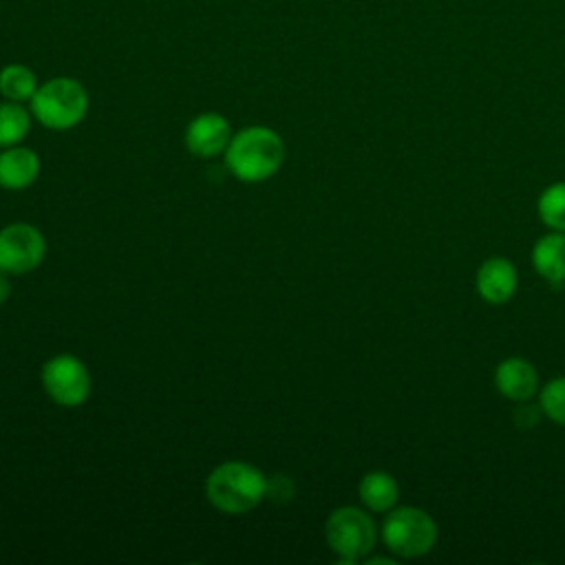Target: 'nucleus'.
Here are the masks:
<instances>
[{
  "label": "nucleus",
  "instance_id": "1",
  "mask_svg": "<svg viewBox=\"0 0 565 565\" xmlns=\"http://www.w3.org/2000/svg\"><path fill=\"white\" fill-rule=\"evenodd\" d=\"M223 159L234 179L243 183H263L282 168L285 141L274 128L252 124L232 135Z\"/></svg>",
  "mask_w": 565,
  "mask_h": 565
},
{
  "label": "nucleus",
  "instance_id": "2",
  "mask_svg": "<svg viewBox=\"0 0 565 565\" xmlns=\"http://www.w3.org/2000/svg\"><path fill=\"white\" fill-rule=\"evenodd\" d=\"M205 497L223 514H247L267 497V475L249 461H223L207 475Z\"/></svg>",
  "mask_w": 565,
  "mask_h": 565
},
{
  "label": "nucleus",
  "instance_id": "3",
  "mask_svg": "<svg viewBox=\"0 0 565 565\" xmlns=\"http://www.w3.org/2000/svg\"><path fill=\"white\" fill-rule=\"evenodd\" d=\"M90 99L86 86L68 75H57L42 82L29 102L33 119L55 132L79 126L88 113Z\"/></svg>",
  "mask_w": 565,
  "mask_h": 565
},
{
  "label": "nucleus",
  "instance_id": "4",
  "mask_svg": "<svg viewBox=\"0 0 565 565\" xmlns=\"http://www.w3.org/2000/svg\"><path fill=\"white\" fill-rule=\"evenodd\" d=\"M324 539L342 563H355L373 550L375 523L362 508L342 505L329 514Z\"/></svg>",
  "mask_w": 565,
  "mask_h": 565
},
{
  "label": "nucleus",
  "instance_id": "5",
  "mask_svg": "<svg viewBox=\"0 0 565 565\" xmlns=\"http://www.w3.org/2000/svg\"><path fill=\"white\" fill-rule=\"evenodd\" d=\"M382 541L393 554L415 558L430 552L437 541V525L430 514L419 508H397L391 510L382 523Z\"/></svg>",
  "mask_w": 565,
  "mask_h": 565
},
{
  "label": "nucleus",
  "instance_id": "6",
  "mask_svg": "<svg viewBox=\"0 0 565 565\" xmlns=\"http://www.w3.org/2000/svg\"><path fill=\"white\" fill-rule=\"evenodd\" d=\"M40 384L51 402L64 408L82 406L93 391L86 364L73 353H55L40 369Z\"/></svg>",
  "mask_w": 565,
  "mask_h": 565
},
{
  "label": "nucleus",
  "instance_id": "7",
  "mask_svg": "<svg viewBox=\"0 0 565 565\" xmlns=\"http://www.w3.org/2000/svg\"><path fill=\"white\" fill-rule=\"evenodd\" d=\"M46 256V238L31 223H9L0 230V271L24 276L42 265Z\"/></svg>",
  "mask_w": 565,
  "mask_h": 565
},
{
  "label": "nucleus",
  "instance_id": "8",
  "mask_svg": "<svg viewBox=\"0 0 565 565\" xmlns=\"http://www.w3.org/2000/svg\"><path fill=\"white\" fill-rule=\"evenodd\" d=\"M232 126L225 115L207 110L190 119L183 132V143L190 154L199 159H212L225 152L232 139Z\"/></svg>",
  "mask_w": 565,
  "mask_h": 565
},
{
  "label": "nucleus",
  "instance_id": "9",
  "mask_svg": "<svg viewBox=\"0 0 565 565\" xmlns=\"http://www.w3.org/2000/svg\"><path fill=\"white\" fill-rule=\"evenodd\" d=\"M40 157L33 148L22 143L2 148L0 152V188L4 190H24L35 183L40 177Z\"/></svg>",
  "mask_w": 565,
  "mask_h": 565
},
{
  "label": "nucleus",
  "instance_id": "10",
  "mask_svg": "<svg viewBox=\"0 0 565 565\" xmlns=\"http://www.w3.org/2000/svg\"><path fill=\"white\" fill-rule=\"evenodd\" d=\"M516 289V269L508 258H488L477 271V291L490 305H503Z\"/></svg>",
  "mask_w": 565,
  "mask_h": 565
},
{
  "label": "nucleus",
  "instance_id": "11",
  "mask_svg": "<svg viewBox=\"0 0 565 565\" xmlns=\"http://www.w3.org/2000/svg\"><path fill=\"white\" fill-rule=\"evenodd\" d=\"M494 384L508 399H527L539 384L534 366L523 358H508L494 371Z\"/></svg>",
  "mask_w": 565,
  "mask_h": 565
},
{
  "label": "nucleus",
  "instance_id": "12",
  "mask_svg": "<svg viewBox=\"0 0 565 565\" xmlns=\"http://www.w3.org/2000/svg\"><path fill=\"white\" fill-rule=\"evenodd\" d=\"M532 263L545 280H565V232H552L541 236L532 249Z\"/></svg>",
  "mask_w": 565,
  "mask_h": 565
},
{
  "label": "nucleus",
  "instance_id": "13",
  "mask_svg": "<svg viewBox=\"0 0 565 565\" xmlns=\"http://www.w3.org/2000/svg\"><path fill=\"white\" fill-rule=\"evenodd\" d=\"M358 494L366 510L386 512V510H393V505L399 497V488H397V481L388 472L373 470L360 479Z\"/></svg>",
  "mask_w": 565,
  "mask_h": 565
},
{
  "label": "nucleus",
  "instance_id": "14",
  "mask_svg": "<svg viewBox=\"0 0 565 565\" xmlns=\"http://www.w3.org/2000/svg\"><path fill=\"white\" fill-rule=\"evenodd\" d=\"M40 82L33 68L26 64L13 62L0 68V97L18 104H29L31 97L35 95Z\"/></svg>",
  "mask_w": 565,
  "mask_h": 565
},
{
  "label": "nucleus",
  "instance_id": "15",
  "mask_svg": "<svg viewBox=\"0 0 565 565\" xmlns=\"http://www.w3.org/2000/svg\"><path fill=\"white\" fill-rule=\"evenodd\" d=\"M33 115L26 104L18 102H0V148L18 146L31 130Z\"/></svg>",
  "mask_w": 565,
  "mask_h": 565
},
{
  "label": "nucleus",
  "instance_id": "16",
  "mask_svg": "<svg viewBox=\"0 0 565 565\" xmlns=\"http://www.w3.org/2000/svg\"><path fill=\"white\" fill-rule=\"evenodd\" d=\"M539 216L547 227L565 232V181L543 190L539 199Z\"/></svg>",
  "mask_w": 565,
  "mask_h": 565
},
{
  "label": "nucleus",
  "instance_id": "17",
  "mask_svg": "<svg viewBox=\"0 0 565 565\" xmlns=\"http://www.w3.org/2000/svg\"><path fill=\"white\" fill-rule=\"evenodd\" d=\"M541 408L543 413L565 426V377H556L541 391Z\"/></svg>",
  "mask_w": 565,
  "mask_h": 565
},
{
  "label": "nucleus",
  "instance_id": "18",
  "mask_svg": "<svg viewBox=\"0 0 565 565\" xmlns=\"http://www.w3.org/2000/svg\"><path fill=\"white\" fill-rule=\"evenodd\" d=\"M294 497V483L282 477L276 475L274 479L267 477V497L265 499H280V501H289Z\"/></svg>",
  "mask_w": 565,
  "mask_h": 565
},
{
  "label": "nucleus",
  "instance_id": "19",
  "mask_svg": "<svg viewBox=\"0 0 565 565\" xmlns=\"http://www.w3.org/2000/svg\"><path fill=\"white\" fill-rule=\"evenodd\" d=\"M11 276L9 274H4V271H0V305H4L7 300H9V296H11V280H9Z\"/></svg>",
  "mask_w": 565,
  "mask_h": 565
}]
</instances>
